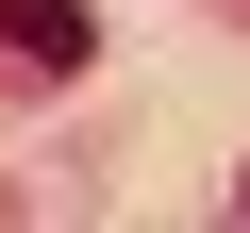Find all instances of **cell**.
I'll use <instances>...</instances> for the list:
<instances>
[{
    "label": "cell",
    "mask_w": 250,
    "mask_h": 233,
    "mask_svg": "<svg viewBox=\"0 0 250 233\" xmlns=\"http://www.w3.org/2000/svg\"><path fill=\"white\" fill-rule=\"evenodd\" d=\"M100 50V17H83V0H0V67H17V83H67Z\"/></svg>",
    "instance_id": "obj_1"
},
{
    "label": "cell",
    "mask_w": 250,
    "mask_h": 233,
    "mask_svg": "<svg viewBox=\"0 0 250 233\" xmlns=\"http://www.w3.org/2000/svg\"><path fill=\"white\" fill-rule=\"evenodd\" d=\"M233 200H250V183H233Z\"/></svg>",
    "instance_id": "obj_2"
}]
</instances>
